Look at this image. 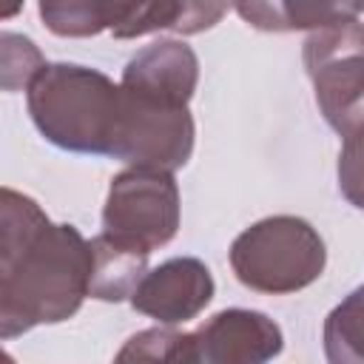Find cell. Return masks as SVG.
<instances>
[{"mask_svg":"<svg viewBox=\"0 0 364 364\" xmlns=\"http://www.w3.org/2000/svg\"><path fill=\"white\" fill-rule=\"evenodd\" d=\"M91 242L68 222H51L26 193L0 199V336L6 341L71 318L91 290Z\"/></svg>","mask_w":364,"mask_h":364,"instance_id":"1","label":"cell"},{"mask_svg":"<svg viewBox=\"0 0 364 364\" xmlns=\"http://www.w3.org/2000/svg\"><path fill=\"white\" fill-rule=\"evenodd\" d=\"M26 105L51 145L71 154L111 156L122 88L108 74L77 63H46L26 88Z\"/></svg>","mask_w":364,"mask_h":364,"instance_id":"2","label":"cell"},{"mask_svg":"<svg viewBox=\"0 0 364 364\" xmlns=\"http://www.w3.org/2000/svg\"><path fill=\"white\" fill-rule=\"evenodd\" d=\"M228 259L233 276L245 287L267 296H284L321 279L327 247L307 219L279 213L245 228L233 239Z\"/></svg>","mask_w":364,"mask_h":364,"instance_id":"3","label":"cell"},{"mask_svg":"<svg viewBox=\"0 0 364 364\" xmlns=\"http://www.w3.org/2000/svg\"><path fill=\"white\" fill-rule=\"evenodd\" d=\"M301 60L321 117L333 131L347 134L364 119V23L347 20L310 31Z\"/></svg>","mask_w":364,"mask_h":364,"instance_id":"4","label":"cell"},{"mask_svg":"<svg viewBox=\"0 0 364 364\" xmlns=\"http://www.w3.org/2000/svg\"><path fill=\"white\" fill-rule=\"evenodd\" d=\"M179 216V185L168 168L128 165L108 185L102 228L125 242L156 250L176 236Z\"/></svg>","mask_w":364,"mask_h":364,"instance_id":"5","label":"cell"},{"mask_svg":"<svg viewBox=\"0 0 364 364\" xmlns=\"http://www.w3.org/2000/svg\"><path fill=\"white\" fill-rule=\"evenodd\" d=\"M193 136L196 128L188 105L154 102L122 88V114L111 159L176 171L191 159Z\"/></svg>","mask_w":364,"mask_h":364,"instance_id":"6","label":"cell"},{"mask_svg":"<svg viewBox=\"0 0 364 364\" xmlns=\"http://www.w3.org/2000/svg\"><path fill=\"white\" fill-rule=\"evenodd\" d=\"M216 284L202 259L176 256L148 270L128 299L131 307L159 324H185L193 321L210 301Z\"/></svg>","mask_w":364,"mask_h":364,"instance_id":"7","label":"cell"},{"mask_svg":"<svg viewBox=\"0 0 364 364\" xmlns=\"http://www.w3.org/2000/svg\"><path fill=\"white\" fill-rule=\"evenodd\" d=\"M196 361L202 364H262L282 353V327L259 310L228 307L193 333Z\"/></svg>","mask_w":364,"mask_h":364,"instance_id":"8","label":"cell"},{"mask_svg":"<svg viewBox=\"0 0 364 364\" xmlns=\"http://www.w3.org/2000/svg\"><path fill=\"white\" fill-rule=\"evenodd\" d=\"M199 82V57L182 40H159L136 51L122 68L119 85L136 97L188 105Z\"/></svg>","mask_w":364,"mask_h":364,"instance_id":"9","label":"cell"},{"mask_svg":"<svg viewBox=\"0 0 364 364\" xmlns=\"http://www.w3.org/2000/svg\"><path fill=\"white\" fill-rule=\"evenodd\" d=\"M91 253H94V267H91L88 296L111 304L131 299L136 284L148 273L151 250L102 230L100 236L91 239Z\"/></svg>","mask_w":364,"mask_h":364,"instance_id":"10","label":"cell"},{"mask_svg":"<svg viewBox=\"0 0 364 364\" xmlns=\"http://www.w3.org/2000/svg\"><path fill=\"white\" fill-rule=\"evenodd\" d=\"M233 0H145L142 14L134 23L131 40L156 34V31H176V34H199L213 28Z\"/></svg>","mask_w":364,"mask_h":364,"instance_id":"11","label":"cell"},{"mask_svg":"<svg viewBox=\"0 0 364 364\" xmlns=\"http://www.w3.org/2000/svg\"><path fill=\"white\" fill-rule=\"evenodd\" d=\"M321 341L327 361L364 364V284H358L327 313Z\"/></svg>","mask_w":364,"mask_h":364,"instance_id":"12","label":"cell"},{"mask_svg":"<svg viewBox=\"0 0 364 364\" xmlns=\"http://www.w3.org/2000/svg\"><path fill=\"white\" fill-rule=\"evenodd\" d=\"M40 20L57 37H94L111 28L114 0H37Z\"/></svg>","mask_w":364,"mask_h":364,"instance_id":"13","label":"cell"},{"mask_svg":"<svg viewBox=\"0 0 364 364\" xmlns=\"http://www.w3.org/2000/svg\"><path fill=\"white\" fill-rule=\"evenodd\" d=\"M117 361H173V364H193L196 347L193 333H179L173 324H159L142 330L125 341L117 353Z\"/></svg>","mask_w":364,"mask_h":364,"instance_id":"14","label":"cell"},{"mask_svg":"<svg viewBox=\"0 0 364 364\" xmlns=\"http://www.w3.org/2000/svg\"><path fill=\"white\" fill-rule=\"evenodd\" d=\"M284 31H316L324 26L358 20L364 0H279Z\"/></svg>","mask_w":364,"mask_h":364,"instance_id":"15","label":"cell"},{"mask_svg":"<svg viewBox=\"0 0 364 364\" xmlns=\"http://www.w3.org/2000/svg\"><path fill=\"white\" fill-rule=\"evenodd\" d=\"M46 68L40 48L14 31H3L0 37V82L3 91H26L31 80Z\"/></svg>","mask_w":364,"mask_h":364,"instance_id":"16","label":"cell"},{"mask_svg":"<svg viewBox=\"0 0 364 364\" xmlns=\"http://www.w3.org/2000/svg\"><path fill=\"white\" fill-rule=\"evenodd\" d=\"M341 136L344 142H341L338 162H336L338 191L353 208L364 210V119L355 122Z\"/></svg>","mask_w":364,"mask_h":364,"instance_id":"17","label":"cell"},{"mask_svg":"<svg viewBox=\"0 0 364 364\" xmlns=\"http://www.w3.org/2000/svg\"><path fill=\"white\" fill-rule=\"evenodd\" d=\"M26 0H3V20H11L20 9H23Z\"/></svg>","mask_w":364,"mask_h":364,"instance_id":"18","label":"cell"}]
</instances>
